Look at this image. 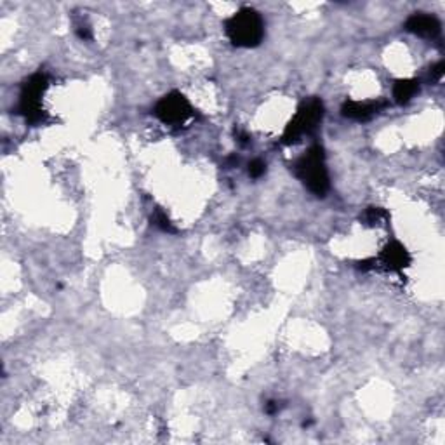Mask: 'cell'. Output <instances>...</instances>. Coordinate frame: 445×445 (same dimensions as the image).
<instances>
[{
    "mask_svg": "<svg viewBox=\"0 0 445 445\" xmlns=\"http://www.w3.org/2000/svg\"><path fill=\"white\" fill-rule=\"evenodd\" d=\"M406 30L414 35L421 37V39L435 40L439 39L442 33V25L435 16L426 13H415L409 20L406 21Z\"/></svg>",
    "mask_w": 445,
    "mask_h": 445,
    "instance_id": "6",
    "label": "cell"
},
{
    "mask_svg": "<svg viewBox=\"0 0 445 445\" xmlns=\"http://www.w3.org/2000/svg\"><path fill=\"white\" fill-rule=\"evenodd\" d=\"M235 138H237V141L240 143V145H247L249 143V134L247 132H244V131H240V129H238V131H235Z\"/></svg>",
    "mask_w": 445,
    "mask_h": 445,
    "instance_id": "16",
    "label": "cell"
},
{
    "mask_svg": "<svg viewBox=\"0 0 445 445\" xmlns=\"http://www.w3.org/2000/svg\"><path fill=\"white\" fill-rule=\"evenodd\" d=\"M380 263L386 268V270L402 273L404 268L411 266L413 257H411L409 251H407L400 242L393 240V242H389V244H386L385 249L381 251Z\"/></svg>",
    "mask_w": 445,
    "mask_h": 445,
    "instance_id": "7",
    "label": "cell"
},
{
    "mask_svg": "<svg viewBox=\"0 0 445 445\" xmlns=\"http://www.w3.org/2000/svg\"><path fill=\"white\" fill-rule=\"evenodd\" d=\"M47 86H49V79H47L46 73L39 72L35 75H32L23 84V87H21L18 113L23 115L27 119V122L32 124V126L42 124L46 120V113L42 112L40 99H42L44 93H46Z\"/></svg>",
    "mask_w": 445,
    "mask_h": 445,
    "instance_id": "4",
    "label": "cell"
},
{
    "mask_svg": "<svg viewBox=\"0 0 445 445\" xmlns=\"http://www.w3.org/2000/svg\"><path fill=\"white\" fill-rule=\"evenodd\" d=\"M280 409H282V406H280V402H277V400H270V402L266 404L268 414H277V413H280Z\"/></svg>",
    "mask_w": 445,
    "mask_h": 445,
    "instance_id": "15",
    "label": "cell"
},
{
    "mask_svg": "<svg viewBox=\"0 0 445 445\" xmlns=\"http://www.w3.org/2000/svg\"><path fill=\"white\" fill-rule=\"evenodd\" d=\"M152 223H153V226H157L162 231H167V233H176L174 224L171 223V219L167 218V214H165L164 211H160V209H157V211L153 212Z\"/></svg>",
    "mask_w": 445,
    "mask_h": 445,
    "instance_id": "11",
    "label": "cell"
},
{
    "mask_svg": "<svg viewBox=\"0 0 445 445\" xmlns=\"http://www.w3.org/2000/svg\"><path fill=\"white\" fill-rule=\"evenodd\" d=\"M228 39L237 47H256L264 37V23L259 13L251 7H242L224 23Z\"/></svg>",
    "mask_w": 445,
    "mask_h": 445,
    "instance_id": "2",
    "label": "cell"
},
{
    "mask_svg": "<svg viewBox=\"0 0 445 445\" xmlns=\"http://www.w3.org/2000/svg\"><path fill=\"white\" fill-rule=\"evenodd\" d=\"M386 106L385 101H344L343 106H341V113L343 117L350 120H356V122H366V120H370L374 115L381 112Z\"/></svg>",
    "mask_w": 445,
    "mask_h": 445,
    "instance_id": "8",
    "label": "cell"
},
{
    "mask_svg": "<svg viewBox=\"0 0 445 445\" xmlns=\"http://www.w3.org/2000/svg\"><path fill=\"white\" fill-rule=\"evenodd\" d=\"M77 35L82 40H93V32H91L89 25H79L77 27Z\"/></svg>",
    "mask_w": 445,
    "mask_h": 445,
    "instance_id": "14",
    "label": "cell"
},
{
    "mask_svg": "<svg viewBox=\"0 0 445 445\" xmlns=\"http://www.w3.org/2000/svg\"><path fill=\"white\" fill-rule=\"evenodd\" d=\"M419 93V82L414 79H402L396 80L393 86V98L399 105H406L415 94Z\"/></svg>",
    "mask_w": 445,
    "mask_h": 445,
    "instance_id": "9",
    "label": "cell"
},
{
    "mask_svg": "<svg viewBox=\"0 0 445 445\" xmlns=\"http://www.w3.org/2000/svg\"><path fill=\"white\" fill-rule=\"evenodd\" d=\"M155 117L167 126H181L193 117L195 110L181 93H169L157 103Z\"/></svg>",
    "mask_w": 445,
    "mask_h": 445,
    "instance_id": "5",
    "label": "cell"
},
{
    "mask_svg": "<svg viewBox=\"0 0 445 445\" xmlns=\"http://www.w3.org/2000/svg\"><path fill=\"white\" fill-rule=\"evenodd\" d=\"M292 171L308 190L317 197H325L329 190V172L325 167V152L320 145H314L292 165Z\"/></svg>",
    "mask_w": 445,
    "mask_h": 445,
    "instance_id": "1",
    "label": "cell"
},
{
    "mask_svg": "<svg viewBox=\"0 0 445 445\" xmlns=\"http://www.w3.org/2000/svg\"><path fill=\"white\" fill-rule=\"evenodd\" d=\"M264 172H266V164H264L263 160L256 159V160H252L251 164H249V176H251L252 179L261 178Z\"/></svg>",
    "mask_w": 445,
    "mask_h": 445,
    "instance_id": "12",
    "label": "cell"
},
{
    "mask_svg": "<svg viewBox=\"0 0 445 445\" xmlns=\"http://www.w3.org/2000/svg\"><path fill=\"white\" fill-rule=\"evenodd\" d=\"M363 224H369V226H376L385 221H389V214L381 207H369L362 216Z\"/></svg>",
    "mask_w": 445,
    "mask_h": 445,
    "instance_id": "10",
    "label": "cell"
},
{
    "mask_svg": "<svg viewBox=\"0 0 445 445\" xmlns=\"http://www.w3.org/2000/svg\"><path fill=\"white\" fill-rule=\"evenodd\" d=\"M323 113H325V108H323L322 99H304L299 105V108H297L296 115L287 124L284 134H282V143L284 145H294L304 136L314 134L318 129L320 122H322Z\"/></svg>",
    "mask_w": 445,
    "mask_h": 445,
    "instance_id": "3",
    "label": "cell"
},
{
    "mask_svg": "<svg viewBox=\"0 0 445 445\" xmlns=\"http://www.w3.org/2000/svg\"><path fill=\"white\" fill-rule=\"evenodd\" d=\"M444 68H445V65L442 63V61L437 63L435 66H432V68H430V80H432V82H439L444 75Z\"/></svg>",
    "mask_w": 445,
    "mask_h": 445,
    "instance_id": "13",
    "label": "cell"
}]
</instances>
